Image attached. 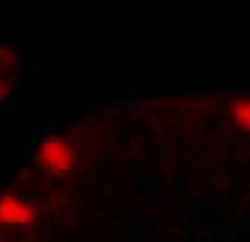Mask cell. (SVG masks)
<instances>
[{
    "label": "cell",
    "instance_id": "1",
    "mask_svg": "<svg viewBox=\"0 0 250 242\" xmlns=\"http://www.w3.org/2000/svg\"><path fill=\"white\" fill-rule=\"evenodd\" d=\"M35 161L51 174H66L75 165V150L62 137H48L35 150Z\"/></svg>",
    "mask_w": 250,
    "mask_h": 242
},
{
    "label": "cell",
    "instance_id": "2",
    "mask_svg": "<svg viewBox=\"0 0 250 242\" xmlns=\"http://www.w3.org/2000/svg\"><path fill=\"white\" fill-rule=\"evenodd\" d=\"M38 218V209L33 203L24 200L18 194H7L0 196V225L4 227H29Z\"/></svg>",
    "mask_w": 250,
    "mask_h": 242
},
{
    "label": "cell",
    "instance_id": "3",
    "mask_svg": "<svg viewBox=\"0 0 250 242\" xmlns=\"http://www.w3.org/2000/svg\"><path fill=\"white\" fill-rule=\"evenodd\" d=\"M230 117L235 128L242 132H250V99H237L230 104Z\"/></svg>",
    "mask_w": 250,
    "mask_h": 242
},
{
    "label": "cell",
    "instance_id": "4",
    "mask_svg": "<svg viewBox=\"0 0 250 242\" xmlns=\"http://www.w3.org/2000/svg\"><path fill=\"white\" fill-rule=\"evenodd\" d=\"M2 60H4V51L0 48V101H2L4 93H7V86H4V73H2Z\"/></svg>",
    "mask_w": 250,
    "mask_h": 242
}]
</instances>
